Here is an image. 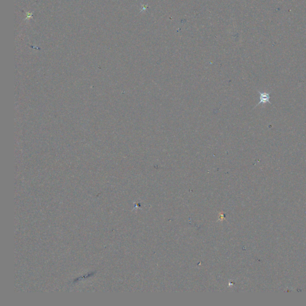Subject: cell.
<instances>
[{"label":"cell","instance_id":"1","mask_svg":"<svg viewBox=\"0 0 306 306\" xmlns=\"http://www.w3.org/2000/svg\"><path fill=\"white\" fill-rule=\"evenodd\" d=\"M258 93L259 94L260 100H259V103L256 105V106L259 105L261 104H264L266 103L271 104L270 101V96L269 94H267V93H265V92H261L259 91H258Z\"/></svg>","mask_w":306,"mask_h":306}]
</instances>
